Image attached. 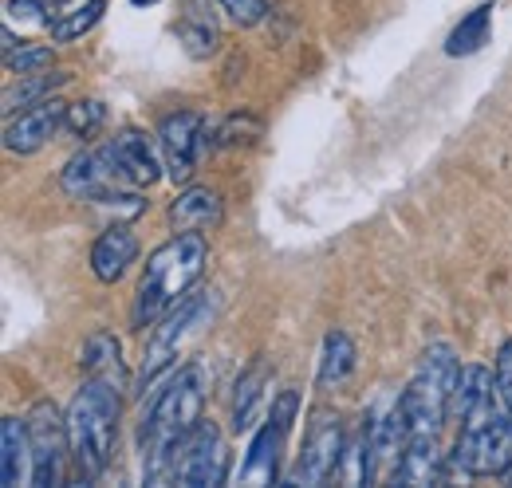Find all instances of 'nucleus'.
Listing matches in <instances>:
<instances>
[{
  "label": "nucleus",
  "instance_id": "20",
  "mask_svg": "<svg viewBox=\"0 0 512 488\" xmlns=\"http://www.w3.org/2000/svg\"><path fill=\"white\" fill-rule=\"evenodd\" d=\"M355 370V343H351V335L347 331H327L323 335V351H320V386L323 390H331V386H339L347 374Z\"/></svg>",
  "mask_w": 512,
  "mask_h": 488
},
{
  "label": "nucleus",
  "instance_id": "23",
  "mask_svg": "<svg viewBox=\"0 0 512 488\" xmlns=\"http://www.w3.org/2000/svg\"><path fill=\"white\" fill-rule=\"evenodd\" d=\"M103 8H107V0H79V4L64 8V12L52 20V40H56V44H71V40L87 36V32L103 20Z\"/></svg>",
  "mask_w": 512,
  "mask_h": 488
},
{
  "label": "nucleus",
  "instance_id": "27",
  "mask_svg": "<svg viewBox=\"0 0 512 488\" xmlns=\"http://www.w3.org/2000/svg\"><path fill=\"white\" fill-rule=\"evenodd\" d=\"M4 24H20V28H48L52 16L44 8V0H8L4 4Z\"/></svg>",
  "mask_w": 512,
  "mask_h": 488
},
{
  "label": "nucleus",
  "instance_id": "9",
  "mask_svg": "<svg viewBox=\"0 0 512 488\" xmlns=\"http://www.w3.org/2000/svg\"><path fill=\"white\" fill-rule=\"evenodd\" d=\"M343 422L339 414L331 410H320L308 426V437H304V453L296 461V473L288 485H327L331 477H339V465H343Z\"/></svg>",
  "mask_w": 512,
  "mask_h": 488
},
{
  "label": "nucleus",
  "instance_id": "8",
  "mask_svg": "<svg viewBox=\"0 0 512 488\" xmlns=\"http://www.w3.org/2000/svg\"><path fill=\"white\" fill-rule=\"evenodd\" d=\"M24 422L32 437V485H60L64 457L71 453L67 414L56 410V402H36Z\"/></svg>",
  "mask_w": 512,
  "mask_h": 488
},
{
  "label": "nucleus",
  "instance_id": "24",
  "mask_svg": "<svg viewBox=\"0 0 512 488\" xmlns=\"http://www.w3.org/2000/svg\"><path fill=\"white\" fill-rule=\"evenodd\" d=\"M178 36H182V44H186V52H190L193 60H205L217 48V28L209 20H201V16H186L178 24Z\"/></svg>",
  "mask_w": 512,
  "mask_h": 488
},
{
  "label": "nucleus",
  "instance_id": "18",
  "mask_svg": "<svg viewBox=\"0 0 512 488\" xmlns=\"http://www.w3.org/2000/svg\"><path fill=\"white\" fill-rule=\"evenodd\" d=\"M79 366L87 378H107L115 386H127V366H123V343L111 335V331H95L87 343H83V355Z\"/></svg>",
  "mask_w": 512,
  "mask_h": 488
},
{
  "label": "nucleus",
  "instance_id": "32",
  "mask_svg": "<svg viewBox=\"0 0 512 488\" xmlns=\"http://www.w3.org/2000/svg\"><path fill=\"white\" fill-rule=\"evenodd\" d=\"M134 4H142V0H134ZM150 4H154V0H150Z\"/></svg>",
  "mask_w": 512,
  "mask_h": 488
},
{
  "label": "nucleus",
  "instance_id": "11",
  "mask_svg": "<svg viewBox=\"0 0 512 488\" xmlns=\"http://www.w3.org/2000/svg\"><path fill=\"white\" fill-rule=\"evenodd\" d=\"M158 146H162V162H166L170 182H190L193 166H197V150L205 146V119L197 111L170 115L158 130Z\"/></svg>",
  "mask_w": 512,
  "mask_h": 488
},
{
  "label": "nucleus",
  "instance_id": "21",
  "mask_svg": "<svg viewBox=\"0 0 512 488\" xmlns=\"http://www.w3.org/2000/svg\"><path fill=\"white\" fill-rule=\"evenodd\" d=\"M489 24H493V4H481L473 8L446 40V56H473L489 44Z\"/></svg>",
  "mask_w": 512,
  "mask_h": 488
},
{
  "label": "nucleus",
  "instance_id": "6",
  "mask_svg": "<svg viewBox=\"0 0 512 488\" xmlns=\"http://www.w3.org/2000/svg\"><path fill=\"white\" fill-rule=\"evenodd\" d=\"M296 410H300V394L296 390H284L272 402V414L264 418V426L256 429L253 445H249V457L241 465V485H276L280 449H284L288 429L296 422Z\"/></svg>",
  "mask_w": 512,
  "mask_h": 488
},
{
  "label": "nucleus",
  "instance_id": "26",
  "mask_svg": "<svg viewBox=\"0 0 512 488\" xmlns=\"http://www.w3.org/2000/svg\"><path fill=\"white\" fill-rule=\"evenodd\" d=\"M103 119H107V107L99 99H83V103H71L67 107V130L75 138H91L103 126Z\"/></svg>",
  "mask_w": 512,
  "mask_h": 488
},
{
  "label": "nucleus",
  "instance_id": "12",
  "mask_svg": "<svg viewBox=\"0 0 512 488\" xmlns=\"http://www.w3.org/2000/svg\"><path fill=\"white\" fill-rule=\"evenodd\" d=\"M64 126H67V103H60V99H40L36 107H28L20 115H8V122H4V146L12 154H36Z\"/></svg>",
  "mask_w": 512,
  "mask_h": 488
},
{
  "label": "nucleus",
  "instance_id": "3",
  "mask_svg": "<svg viewBox=\"0 0 512 488\" xmlns=\"http://www.w3.org/2000/svg\"><path fill=\"white\" fill-rule=\"evenodd\" d=\"M119 390L107 378H87L67 406V441L79 481H99L119 441Z\"/></svg>",
  "mask_w": 512,
  "mask_h": 488
},
{
  "label": "nucleus",
  "instance_id": "13",
  "mask_svg": "<svg viewBox=\"0 0 512 488\" xmlns=\"http://www.w3.org/2000/svg\"><path fill=\"white\" fill-rule=\"evenodd\" d=\"M449 469H446V457L438 449V433H414L406 441V453L394 469V481L398 485H446Z\"/></svg>",
  "mask_w": 512,
  "mask_h": 488
},
{
  "label": "nucleus",
  "instance_id": "30",
  "mask_svg": "<svg viewBox=\"0 0 512 488\" xmlns=\"http://www.w3.org/2000/svg\"><path fill=\"white\" fill-rule=\"evenodd\" d=\"M497 386H501V398H505V406L512 410V339L501 343V351H497Z\"/></svg>",
  "mask_w": 512,
  "mask_h": 488
},
{
  "label": "nucleus",
  "instance_id": "31",
  "mask_svg": "<svg viewBox=\"0 0 512 488\" xmlns=\"http://www.w3.org/2000/svg\"><path fill=\"white\" fill-rule=\"evenodd\" d=\"M60 4H79V0H60Z\"/></svg>",
  "mask_w": 512,
  "mask_h": 488
},
{
  "label": "nucleus",
  "instance_id": "14",
  "mask_svg": "<svg viewBox=\"0 0 512 488\" xmlns=\"http://www.w3.org/2000/svg\"><path fill=\"white\" fill-rule=\"evenodd\" d=\"M134 256H138V237L130 233L123 221H115L111 229L99 233V241H95V248H91V272H95V280L115 284V280L127 276V268L134 264Z\"/></svg>",
  "mask_w": 512,
  "mask_h": 488
},
{
  "label": "nucleus",
  "instance_id": "15",
  "mask_svg": "<svg viewBox=\"0 0 512 488\" xmlns=\"http://www.w3.org/2000/svg\"><path fill=\"white\" fill-rule=\"evenodd\" d=\"M225 221V205H221V193H213V189H205V185H190V189H182L178 197H174V205H170V225L178 229V233H209V229H217Z\"/></svg>",
  "mask_w": 512,
  "mask_h": 488
},
{
  "label": "nucleus",
  "instance_id": "25",
  "mask_svg": "<svg viewBox=\"0 0 512 488\" xmlns=\"http://www.w3.org/2000/svg\"><path fill=\"white\" fill-rule=\"evenodd\" d=\"M52 60H56V52H52L48 44H28V48L20 44L16 52L4 56V67H8L12 75H36V71H48Z\"/></svg>",
  "mask_w": 512,
  "mask_h": 488
},
{
  "label": "nucleus",
  "instance_id": "22",
  "mask_svg": "<svg viewBox=\"0 0 512 488\" xmlns=\"http://www.w3.org/2000/svg\"><path fill=\"white\" fill-rule=\"evenodd\" d=\"M264 386H268V366L264 363H253L237 378V394H233V429H237V433L253 426L256 406H260V398H264Z\"/></svg>",
  "mask_w": 512,
  "mask_h": 488
},
{
  "label": "nucleus",
  "instance_id": "19",
  "mask_svg": "<svg viewBox=\"0 0 512 488\" xmlns=\"http://www.w3.org/2000/svg\"><path fill=\"white\" fill-rule=\"evenodd\" d=\"M67 71H36V75H20V83H12L8 91H4V115H20V111H28V107H36L40 99H52V91L56 87H64Z\"/></svg>",
  "mask_w": 512,
  "mask_h": 488
},
{
  "label": "nucleus",
  "instance_id": "29",
  "mask_svg": "<svg viewBox=\"0 0 512 488\" xmlns=\"http://www.w3.org/2000/svg\"><path fill=\"white\" fill-rule=\"evenodd\" d=\"M217 134H221V142H229V146H233V142H253L256 134H260V122H256L253 115H233V119L221 122Z\"/></svg>",
  "mask_w": 512,
  "mask_h": 488
},
{
  "label": "nucleus",
  "instance_id": "2",
  "mask_svg": "<svg viewBox=\"0 0 512 488\" xmlns=\"http://www.w3.org/2000/svg\"><path fill=\"white\" fill-rule=\"evenodd\" d=\"M205 260H209V244L193 229L170 237L162 248H154L142 268L138 292H134V311H130L134 327H154L182 296H190L193 284L205 272Z\"/></svg>",
  "mask_w": 512,
  "mask_h": 488
},
{
  "label": "nucleus",
  "instance_id": "10",
  "mask_svg": "<svg viewBox=\"0 0 512 488\" xmlns=\"http://www.w3.org/2000/svg\"><path fill=\"white\" fill-rule=\"evenodd\" d=\"M229 477V449H225V437L213 422H201L190 437L182 441L178 449V461H174V481L190 488L205 485H225Z\"/></svg>",
  "mask_w": 512,
  "mask_h": 488
},
{
  "label": "nucleus",
  "instance_id": "1",
  "mask_svg": "<svg viewBox=\"0 0 512 488\" xmlns=\"http://www.w3.org/2000/svg\"><path fill=\"white\" fill-rule=\"evenodd\" d=\"M209 374L201 363L182 366L166 390L154 398L146 422H142V477L146 485H170L174 481V461L182 441L201 426V406H205Z\"/></svg>",
  "mask_w": 512,
  "mask_h": 488
},
{
  "label": "nucleus",
  "instance_id": "4",
  "mask_svg": "<svg viewBox=\"0 0 512 488\" xmlns=\"http://www.w3.org/2000/svg\"><path fill=\"white\" fill-rule=\"evenodd\" d=\"M461 363L449 343H430L418 359L414 378L402 390V406L410 414L414 433H438L453 414V390H457Z\"/></svg>",
  "mask_w": 512,
  "mask_h": 488
},
{
  "label": "nucleus",
  "instance_id": "7",
  "mask_svg": "<svg viewBox=\"0 0 512 488\" xmlns=\"http://www.w3.org/2000/svg\"><path fill=\"white\" fill-rule=\"evenodd\" d=\"M512 465V414H501L477 429H461L453 445V469L469 477H501Z\"/></svg>",
  "mask_w": 512,
  "mask_h": 488
},
{
  "label": "nucleus",
  "instance_id": "28",
  "mask_svg": "<svg viewBox=\"0 0 512 488\" xmlns=\"http://www.w3.org/2000/svg\"><path fill=\"white\" fill-rule=\"evenodd\" d=\"M217 4H221V12H229V20L241 24V28L260 24L264 12H268V0H217Z\"/></svg>",
  "mask_w": 512,
  "mask_h": 488
},
{
  "label": "nucleus",
  "instance_id": "5",
  "mask_svg": "<svg viewBox=\"0 0 512 488\" xmlns=\"http://www.w3.org/2000/svg\"><path fill=\"white\" fill-rule=\"evenodd\" d=\"M209 296H213V292H190V296H182L178 304L158 319V327H154V335H150V343H146L142 370H138L142 390H146V382H154L166 366L178 363L182 347L201 335L205 319H213V300H209Z\"/></svg>",
  "mask_w": 512,
  "mask_h": 488
},
{
  "label": "nucleus",
  "instance_id": "17",
  "mask_svg": "<svg viewBox=\"0 0 512 488\" xmlns=\"http://www.w3.org/2000/svg\"><path fill=\"white\" fill-rule=\"evenodd\" d=\"M0 481L8 488L32 485V437L28 422L20 418H4L0 422Z\"/></svg>",
  "mask_w": 512,
  "mask_h": 488
},
{
  "label": "nucleus",
  "instance_id": "16",
  "mask_svg": "<svg viewBox=\"0 0 512 488\" xmlns=\"http://www.w3.org/2000/svg\"><path fill=\"white\" fill-rule=\"evenodd\" d=\"M111 150H115V158H119V166H123V174H127L130 185H138V189H146V185H154L162 178V170H166V162H158V154H154V146H150V138L142 134V130H119L115 138H111Z\"/></svg>",
  "mask_w": 512,
  "mask_h": 488
}]
</instances>
